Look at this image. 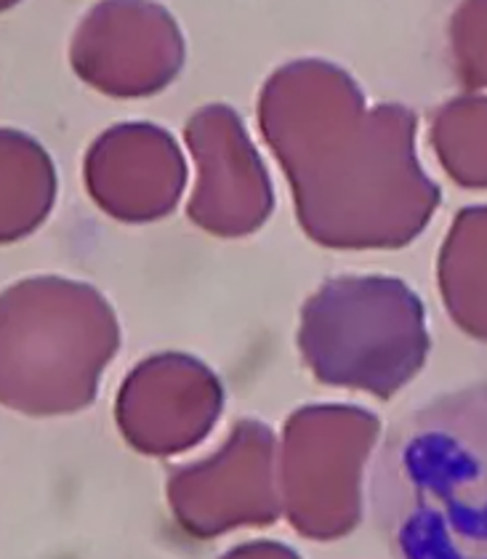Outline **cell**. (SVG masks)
Returning a JSON list of instances; mask_svg holds the SVG:
<instances>
[{
  "mask_svg": "<svg viewBox=\"0 0 487 559\" xmlns=\"http://www.w3.org/2000/svg\"><path fill=\"white\" fill-rule=\"evenodd\" d=\"M272 459V431L256 421L237 424L222 453L170 477L168 498L179 525L209 538L237 525L275 522L280 501Z\"/></svg>",
  "mask_w": 487,
  "mask_h": 559,
  "instance_id": "5",
  "label": "cell"
},
{
  "mask_svg": "<svg viewBox=\"0 0 487 559\" xmlns=\"http://www.w3.org/2000/svg\"><path fill=\"white\" fill-rule=\"evenodd\" d=\"M222 559H298V555L290 551L288 546L270 544V540H256V544L237 546V549L224 555Z\"/></svg>",
  "mask_w": 487,
  "mask_h": 559,
  "instance_id": "7",
  "label": "cell"
},
{
  "mask_svg": "<svg viewBox=\"0 0 487 559\" xmlns=\"http://www.w3.org/2000/svg\"><path fill=\"white\" fill-rule=\"evenodd\" d=\"M222 413V384L192 357L161 355L126 379L118 424L147 455H170L203 440Z\"/></svg>",
  "mask_w": 487,
  "mask_h": 559,
  "instance_id": "6",
  "label": "cell"
},
{
  "mask_svg": "<svg viewBox=\"0 0 487 559\" xmlns=\"http://www.w3.org/2000/svg\"><path fill=\"white\" fill-rule=\"evenodd\" d=\"M370 507L392 559H487V384L442 394L389 429Z\"/></svg>",
  "mask_w": 487,
  "mask_h": 559,
  "instance_id": "1",
  "label": "cell"
},
{
  "mask_svg": "<svg viewBox=\"0 0 487 559\" xmlns=\"http://www.w3.org/2000/svg\"><path fill=\"white\" fill-rule=\"evenodd\" d=\"M379 421L360 408H304L290 418L283 453V507L314 540H336L360 522V477Z\"/></svg>",
  "mask_w": 487,
  "mask_h": 559,
  "instance_id": "4",
  "label": "cell"
},
{
  "mask_svg": "<svg viewBox=\"0 0 487 559\" xmlns=\"http://www.w3.org/2000/svg\"><path fill=\"white\" fill-rule=\"evenodd\" d=\"M298 346L322 384L387 400L421 368L429 336L418 296L392 277H338L301 312Z\"/></svg>",
  "mask_w": 487,
  "mask_h": 559,
  "instance_id": "3",
  "label": "cell"
},
{
  "mask_svg": "<svg viewBox=\"0 0 487 559\" xmlns=\"http://www.w3.org/2000/svg\"><path fill=\"white\" fill-rule=\"evenodd\" d=\"M3 307V400L22 413H72L88 405L118 349V328L94 290L35 280Z\"/></svg>",
  "mask_w": 487,
  "mask_h": 559,
  "instance_id": "2",
  "label": "cell"
}]
</instances>
